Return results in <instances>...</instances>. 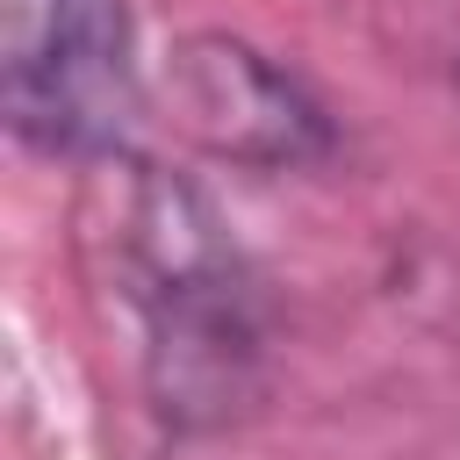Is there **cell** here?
Here are the masks:
<instances>
[{
	"label": "cell",
	"instance_id": "1",
	"mask_svg": "<svg viewBox=\"0 0 460 460\" xmlns=\"http://www.w3.org/2000/svg\"><path fill=\"white\" fill-rule=\"evenodd\" d=\"M122 295L144 323V388L172 431L230 424L266 374V288L216 201L165 165H129L115 208Z\"/></svg>",
	"mask_w": 460,
	"mask_h": 460
},
{
	"label": "cell",
	"instance_id": "2",
	"mask_svg": "<svg viewBox=\"0 0 460 460\" xmlns=\"http://www.w3.org/2000/svg\"><path fill=\"white\" fill-rule=\"evenodd\" d=\"M0 115L43 158H122L144 122L129 0H0Z\"/></svg>",
	"mask_w": 460,
	"mask_h": 460
},
{
	"label": "cell",
	"instance_id": "3",
	"mask_svg": "<svg viewBox=\"0 0 460 460\" xmlns=\"http://www.w3.org/2000/svg\"><path fill=\"white\" fill-rule=\"evenodd\" d=\"M165 108H172L180 137L223 165L309 172L338 151V122L323 108V93L295 65H280L273 50H259L230 29H201V36L172 43Z\"/></svg>",
	"mask_w": 460,
	"mask_h": 460
},
{
	"label": "cell",
	"instance_id": "4",
	"mask_svg": "<svg viewBox=\"0 0 460 460\" xmlns=\"http://www.w3.org/2000/svg\"><path fill=\"white\" fill-rule=\"evenodd\" d=\"M453 93H460V58H453Z\"/></svg>",
	"mask_w": 460,
	"mask_h": 460
}]
</instances>
